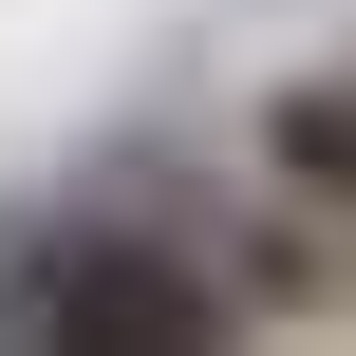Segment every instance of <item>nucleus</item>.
<instances>
[{"mask_svg": "<svg viewBox=\"0 0 356 356\" xmlns=\"http://www.w3.org/2000/svg\"><path fill=\"white\" fill-rule=\"evenodd\" d=\"M244 319V282L207 263V225H19V338L56 356H207Z\"/></svg>", "mask_w": 356, "mask_h": 356, "instance_id": "f257e3e1", "label": "nucleus"}, {"mask_svg": "<svg viewBox=\"0 0 356 356\" xmlns=\"http://www.w3.org/2000/svg\"><path fill=\"white\" fill-rule=\"evenodd\" d=\"M263 169H282L300 207H356V75H300V94H263Z\"/></svg>", "mask_w": 356, "mask_h": 356, "instance_id": "f03ea898", "label": "nucleus"}, {"mask_svg": "<svg viewBox=\"0 0 356 356\" xmlns=\"http://www.w3.org/2000/svg\"><path fill=\"white\" fill-rule=\"evenodd\" d=\"M0 338H19V225H0Z\"/></svg>", "mask_w": 356, "mask_h": 356, "instance_id": "7ed1b4c3", "label": "nucleus"}]
</instances>
